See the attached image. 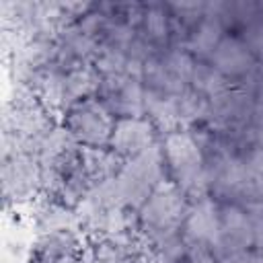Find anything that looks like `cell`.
<instances>
[{
  "mask_svg": "<svg viewBox=\"0 0 263 263\" xmlns=\"http://www.w3.org/2000/svg\"><path fill=\"white\" fill-rule=\"evenodd\" d=\"M62 125L80 146L101 148L109 146L115 119L99 97H90L68 107L62 115Z\"/></svg>",
  "mask_w": 263,
  "mask_h": 263,
  "instance_id": "obj_3",
  "label": "cell"
},
{
  "mask_svg": "<svg viewBox=\"0 0 263 263\" xmlns=\"http://www.w3.org/2000/svg\"><path fill=\"white\" fill-rule=\"evenodd\" d=\"M47 263H86L84 253H70V255H62L58 259H51Z\"/></svg>",
  "mask_w": 263,
  "mask_h": 263,
  "instance_id": "obj_20",
  "label": "cell"
},
{
  "mask_svg": "<svg viewBox=\"0 0 263 263\" xmlns=\"http://www.w3.org/2000/svg\"><path fill=\"white\" fill-rule=\"evenodd\" d=\"M181 234L187 247H208L214 251L222 240L220 203L212 195L191 201Z\"/></svg>",
  "mask_w": 263,
  "mask_h": 263,
  "instance_id": "obj_5",
  "label": "cell"
},
{
  "mask_svg": "<svg viewBox=\"0 0 263 263\" xmlns=\"http://www.w3.org/2000/svg\"><path fill=\"white\" fill-rule=\"evenodd\" d=\"M242 162L249 173L263 175V146H249L242 152Z\"/></svg>",
  "mask_w": 263,
  "mask_h": 263,
  "instance_id": "obj_18",
  "label": "cell"
},
{
  "mask_svg": "<svg viewBox=\"0 0 263 263\" xmlns=\"http://www.w3.org/2000/svg\"><path fill=\"white\" fill-rule=\"evenodd\" d=\"M261 16H263V2H261Z\"/></svg>",
  "mask_w": 263,
  "mask_h": 263,
  "instance_id": "obj_21",
  "label": "cell"
},
{
  "mask_svg": "<svg viewBox=\"0 0 263 263\" xmlns=\"http://www.w3.org/2000/svg\"><path fill=\"white\" fill-rule=\"evenodd\" d=\"M179 263H218V259L208 247H187V253Z\"/></svg>",
  "mask_w": 263,
  "mask_h": 263,
  "instance_id": "obj_19",
  "label": "cell"
},
{
  "mask_svg": "<svg viewBox=\"0 0 263 263\" xmlns=\"http://www.w3.org/2000/svg\"><path fill=\"white\" fill-rule=\"evenodd\" d=\"M140 35H144L156 49H164L171 43V12L166 4H144V16L142 25L138 29Z\"/></svg>",
  "mask_w": 263,
  "mask_h": 263,
  "instance_id": "obj_13",
  "label": "cell"
},
{
  "mask_svg": "<svg viewBox=\"0 0 263 263\" xmlns=\"http://www.w3.org/2000/svg\"><path fill=\"white\" fill-rule=\"evenodd\" d=\"M168 181H173L191 201L210 195L205 156L199 138L191 129L164 134L160 140Z\"/></svg>",
  "mask_w": 263,
  "mask_h": 263,
  "instance_id": "obj_1",
  "label": "cell"
},
{
  "mask_svg": "<svg viewBox=\"0 0 263 263\" xmlns=\"http://www.w3.org/2000/svg\"><path fill=\"white\" fill-rule=\"evenodd\" d=\"M82 230H58L39 234L31 249L29 263H47L62 255L82 253Z\"/></svg>",
  "mask_w": 263,
  "mask_h": 263,
  "instance_id": "obj_10",
  "label": "cell"
},
{
  "mask_svg": "<svg viewBox=\"0 0 263 263\" xmlns=\"http://www.w3.org/2000/svg\"><path fill=\"white\" fill-rule=\"evenodd\" d=\"M2 191L6 201H29L43 195L41 162L29 152L2 154Z\"/></svg>",
  "mask_w": 263,
  "mask_h": 263,
  "instance_id": "obj_4",
  "label": "cell"
},
{
  "mask_svg": "<svg viewBox=\"0 0 263 263\" xmlns=\"http://www.w3.org/2000/svg\"><path fill=\"white\" fill-rule=\"evenodd\" d=\"M208 62L214 68H218L232 84L242 80L247 74H251L255 70V66L259 64L255 53L242 41V37L234 35V33H226L222 37V41L218 43V47L214 49V53L210 55Z\"/></svg>",
  "mask_w": 263,
  "mask_h": 263,
  "instance_id": "obj_8",
  "label": "cell"
},
{
  "mask_svg": "<svg viewBox=\"0 0 263 263\" xmlns=\"http://www.w3.org/2000/svg\"><path fill=\"white\" fill-rule=\"evenodd\" d=\"M119 205L138 212L148 195L166 181V164L160 142L152 144L142 154L125 160L123 168L111 179Z\"/></svg>",
  "mask_w": 263,
  "mask_h": 263,
  "instance_id": "obj_2",
  "label": "cell"
},
{
  "mask_svg": "<svg viewBox=\"0 0 263 263\" xmlns=\"http://www.w3.org/2000/svg\"><path fill=\"white\" fill-rule=\"evenodd\" d=\"M33 224L39 230V234L58 232V230H82L76 210L68 208L66 203H62L49 195H41L35 201Z\"/></svg>",
  "mask_w": 263,
  "mask_h": 263,
  "instance_id": "obj_9",
  "label": "cell"
},
{
  "mask_svg": "<svg viewBox=\"0 0 263 263\" xmlns=\"http://www.w3.org/2000/svg\"><path fill=\"white\" fill-rule=\"evenodd\" d=\"M144 92L142 80L132 76H109L101 80L97 97L113 115V119L123 117H144Z\"/></svg>",
  "mask_w": 263,
  "mask_h": 263,
  "instance_id": "obj_6",
  "label": "cell"
},
{
  "mask_svg": "<svg viewBox=\"0 0 263 263\" xmlns=\"http://www.w3.org/2000/svg\"><path fill=\"white\" fill-rule=\"evenodd\" d=\"M158 129L156 125L144 115V117H123L115 119L113 134L109 140V148L117 152L121 158L129 160L144 150H148L152 144L158 142L156 138Z\"/></svg>",
  "mask_w": 263,
  "mask_h": 263,
  "instance_id": "obj_7",
  "label": "cell"
},
{
  "mask_svg": "<svg viewBox=\"0 0 263 263\" xmlns=\"http://www.w3.org/2000/svg\"><path fill=\"white\" fill-rule=\"evenodd\" d=\"M224 35H226V27H224L222 18L205 10L203 18L191 29V33L185 41V49L191 51L195 55V60H210V55L214 53V49L218 47V43L222 41Z\"/></svg>",
  "mask_w": 263,
  "mask_h": 263,
  "instance_id": "obj_11",
  "label": "cell"
},
{
  "mask_svg": "<svg viewBox=\"0 0 263 263\" xmlns=\"http://www.w3.org/2000/svg\"><path fill=\"white\" fill-rule=\"evenodd\" d=\"M127 64H129V55L125 51L101 47L92 66L97 68L101 78H109V76H127Z\"/></svg>",
  "mask_w": 263,
  "mask_h": 263,
  "instance_id": "obj_16",
  "label": "cell"
},
{
  "mask_svg": "<svg viewBox=\"0 0 263 263\" xmlns=\"http://www.w3.org/2000/svg\"><path fill=\"white\" fill-rule=\"evenodd\" d=\"M80 162L88 179L92 183H101V181L113 179L123 168L125 158H121L109 146H101V148L80 146Z\"/></svg>",
  "mask_w": 263,
  "mask_h": 263,
  "instance_id": "obj_12",
  "label": "cell"
},
{
  "mask_svg": "<svg viewBox=\"0 0 263 263\" xmlns=\"http://www.w3.org/2000/svg\"><path fill=\"white\" fill-rule=\"evenodd\" d=\"M101 80L103 78L92 64L66 72V103H68V107H72L74 103H78L82 99L97 97Z\"/></svg>",
  "mask_w": 263,
  "mask_h": 263,
  "instance_id": "obj_14",
  "label": "cell"
},
{
  "mask_svg": "<svg viewBox=\"0 0 263 263\" xmlns=\"http://www.w3.org/2000/svg\"><path fill=\"white\" fill-rule=\"evenodd\" d=\"M123 263H175L171 257H166L164 253L156 251V249H150V247H144L140 249L138 253H134L129 259H125Z\"/></svg>",
  "mask_w": 263,
  "mask_h": 263,
  "instance_id": "obj_17",
  "label": "cell"
},
{
  "mask_svg": "<svg viewBox=\"0 0 263 263\" xmlns=\"http://www.w3.org/2000/svg\"><path fill=\"white\" fill-rule=\"evenodd\" d=\"M189 86L193 90H197L199 95L212 99V97L224 92L226 88H230L232 82L218 68H214L208 60H197L193 66L191 78H189Z\"/></svg>",
  "mask_w": 263,
  "mask_h": 263,
  "instance_id": "obj_15",
  "label": "cell"
}]
</instances>
